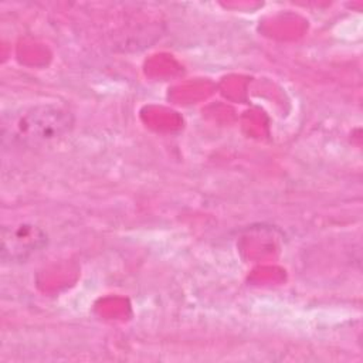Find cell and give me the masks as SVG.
Returning a JSON list of instances; mask_svg holds the SVG:
<instances>
[{"label":"cell","instance_id":"obj_2","mask_svg":"<svg viewBox=\"0 0 363 363\" xmlns=\"http://www.w3.org/2000/svg\"><path fill=\"white\" fill-rule=\"evenodd\" d=\"M47 233L30 223L3 227L0 237V257L3 262L18 264L44 250L47 245Z\"/></svg>","mask_w":363,"mask_h":363},{"label":"cell","instance_id":"obj_1","mask_svg":"<svg viewBox=\"0 0 363 363\" xmlns=\"http://www.w3.org/2000/svg\"><path fill=\"white\" fill-rule=\"evenodd\" d=\"M74 126L71 111L58 104H37L13 109L1 118V145L6 149L45 147L65 138Z\"/></svg>","mask_w":363,"mask_h":363}]
</instances>
